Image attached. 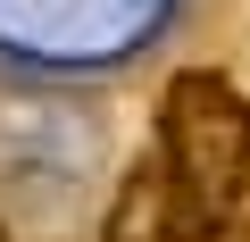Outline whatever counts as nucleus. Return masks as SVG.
Masks as SVG:
<instances>
[{"mask_svg":"<svg viewBox=\"0 0 250 242\" xmlns=\"http://www.w3.org/2000/svg\"><path fill=\"white\" fill-rule=\"evenodd\" d=\"M100 242H200V217H192L184 184L167 176L159 142L125 167V184H117V200H108V217H100Z\"/></svg>","mask_w":250,"mask_h":242,"instance_id":"2","label":"nucleus"},{"mask_svg":"<svg viewBox=\"0 0 250 242\" xmlns=\"http://www.w3.org/2000/svg\"><path fill=\"white\" fill-rule=\"evenodd\" d=\"M0 242H9V225H0Z\"/></svg>","mask_w":250,"mask_h":242,"instance_id":"3","label":"nucleus"},{"mask_svg":"<svg viewBox=\"0 0 250 242\" xmlns=\"http://www.w3.org/2000/svg\"><path fill=\"white\" fill-rule=\"evenodd\" d=\"M159 159L184 184L200 234H225L250 200V100L217 67H184L159 92Z\"/></svg>","mask_w":250,"mask_h":242,"instance_id":"1","label":"nucleus"}]
</instances>
